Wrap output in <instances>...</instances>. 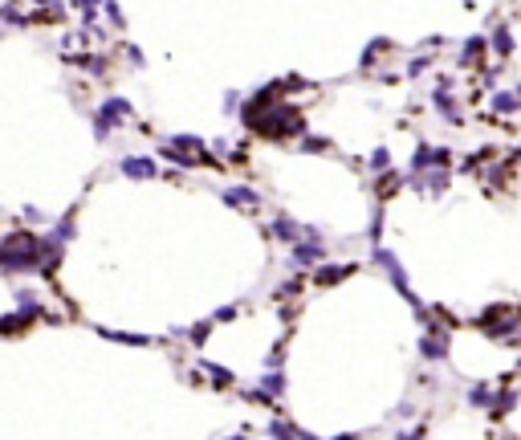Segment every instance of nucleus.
I'll return each mask as SVG.
<instances>
[{
    "mask_svg": "<svg viewBox=\"0 0 521 440\" xmlns=\"http://www.w3.org/2000/svg\"><path fill=\"white\" fill-rule=\"evenodd\" d=\"M41 253H45V244H37L33 237H8V241L0 244V265L4 269H33V265H41Z\"/></svg>",
    "mask_w": 521,
    "mask_h": 440,
    "instance_id": "1",
    "label": "nucleus"
},
{
    "mask_svg": "<svg viewBox=\"0 0 521 440\" xmlns=\"http://www.w3.org/2000/svg\"><path fill=\"white\" fill-rule=\"evenodd\" d=\"M122 171H127V176H134V179H147L155 167H151V159H139V155H134V159L122 163Z\"/></svg>",
    "mask_w": 521,
    "mask_h": 440,
    "instance_id": "2",
    "label": "nucleus"
}]
</instances>
